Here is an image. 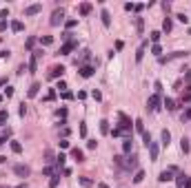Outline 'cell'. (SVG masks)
<instances>
[{"label":"cell","instance_id":"cell-26","mask_svg":"<svg viewBox=\"0 0 191 188\" xmlns=\"http://www.w3.org/2000/svg\"><path fill=\"white\" fill-rule=\"evenodd\" d=\"M65 159H67V157H65V155H62V153H60V155H58V157H56V164H58V173H60V168H62V166H65Z\"/></svg>","mask_w":191,"mask_h":188},{"label":"cell","instance_id":"cell-18","mask_svg":"<svg viewBox=\"0 0 191 188\" xmlns=\"http://www.w3.org/2000/svg\"><path fill=\"white\" fill-rule=\"evenodd\" d=\"M180 148H182V153H184V155L191 151V146H189V139H187V137H182V139H180Z\"/></svg>","mask_w":191,"mask_h":188},{"label":"cell","instance_id":"cell-17","mask_svg":"<svg viewBox=\"0 0 191 188\" xmlns=\"http://www.w3.org/2000/svg\"><path fill=\"white\" fill-rule=\"evenodd\" d=\"M160 137H162V144H164V146H169V142H171V133L164 128V131L160 133Z\"/></svg>","mask_w":191,"mask_h":188},{"label":"cell","instance_id":"cell-41","mask_svg":"<svg viewBox=\"0 0 191 188\" xmlns=\"http://www.w3.org/2000/svg\"><path fill=\"white\" fill-rule=\"evenodd\" d=\"M44 157H47L44 161H54V153L51 151H44Z\"/></svg>","mask_w":191,"mask_h":188},{"label":"cell","instance_id":"cell-35","mask_svg":"<svg viewBox=\"0 0 191 188\" xmlns=\"http://www.w3.org/2000/svg\"><path fill=\"white\" fill-rule=\"evenodd\" d=\"M151 53L160 58V53H162V49H160V44H153V46H151Z\"/></svg>","mask_w":191,"mask_h":188},{"label":"cell","instance_id":"cell-53","mask_svg":"<svg viewBox=\"0 0 191 188\" xmlns=\"http://www.w3.org/2000/svg\"><path fill=\"white\" fill-rule=\"evenodd\" d=\"M7 161V157H3V155H0V164H5Z\"/></svg>","mask_w":191,"mask_h":188},{"label":"cell","instance_id":"cell-51","mask_svg":"<svg viewBox=\"0 0 191 188\" xmlns=\"http://www.w3.org/2000/svg\"><path fill=\"white\" fill-rule=\"evenodd\" d=\"M7 137H9V135H3V137H0V146H3V144L7 142Z\"/></svg>","mask_w":191,"mask_h":188},{"label":"cell","instance_id":"cell-23","mask_svg":"<svg viewBox=\"0 0 191 188\" xmlns=\"http://www.w3.org/2000/svg\"><path fill=\"white\" fill-rule=\"evenodd\" d=\"M171 27H173V25H171V20H169V18H164V22H162V31H164V33H169Z\"/></svg>","mask_w":191,"mask_h":188},{"label":"cell","instance_id":"cell-49","mask_svg":"<svg viewBox=\"0 0 191 188\" xmlns=\"http://www.w3.org/2000/svg\"><path fill=\"white\" fill-rule=\"evenodd\" d=\"M80 184H82V186H91V181H89L87 177H80Z\"/></svg>","mask_w":191,"mask_h":188},{"label":"cell","instance_id":"cell-1","mask_svg":"<svg viewBox=\"0 0 191 188\" xmlns=\"http://www.w3.org/2000/svg\"><path fill=\"white\" fill-rule=\"evenodd\" d=\"M147 108H149L151 113L160 111V95H151V98L147 100Z\"/></svg>","mask_w":191,"mask_h":188},{"label":"cell","instance_id":"cell-22","mask_svg":"<svg viewBox=\"0 0 191 188\" xmlns=\"http://www.w3.org/2000/svg\"><path fill=\"white\" fill-rule=\"evenodd\" d=\"M40 44H42V46H49V44H54V38H51V36H42V38H40Z\"/></svg>","mask_w":191,"mask_h":188},{"label":"cell","instance_id":"cell-31","mask_svg":"<svg viewBox=\"0 0 191 188\" xmlns=\"http://www.w3.org/2000/svg\"><path fill=\"white\" fill-rule=\"evenodd\" d=\"M11 151L13 153H22V144L20 142H11Z\"/></svg>","mask_w":191,"mask_h":188},{"label":"cell","instance_id":"cell-10","mask_svg":"<svg viewBox=\"0 0 191 188\" xmlns=\"http://www.w3.org/2000/svg\"><path fill=\"white\" fill-rule=\"evenodd\" d=\"M145 51H147V42H142V44L138 46V53H136V62H140L142 58H145Z\"/></svg>","mask_w":191,"mask_h":188},{"label":"cell","instance_id":"cell-52","mask_svg":"<svg viewBox=\"0 0 191 188\" xmlns=\"http://www.w3.org/2000/svg\"><path fill=\"white\" fill-rule=\"evenodd\" d=\"M7 84V78H0V86H5Z\"/></svg>","mask_w":191,"mask_h":188},{"label":"cell","instance_id":"cell-5","mask_svg":"<svg viewBox=\"0 0 191 188\" xmlns=\"http://www.w3.org/2000/svg\"><path fill=\"white\" fill-rule=\"evenodd\" d=\"M62 75H65V66H62V64H56V66H51L49 78H62Z\"/></svg>","mask_w":191,"mask_h":188},{"label":"cell","instance_id":"cell-16","mask_svg":"<svg viewBox=\"0 0 191 188\" xmlns=\"http://www.w3.org/2000/svg\"><path fill=\"white\" fill-rule=\"evenodd\" d=\"M38 91H40V84L34 82V84L29 86V93H27V95H29V98H36V95H38Z\"/></svg>","mask_w":191,"mask_h":188},{"label":"cell","instance_id":"cell-56","mask_svg":"<svg viewBox=\"0 0 191 188\" xmlns=\"http://www.w3.org/2000/svg\"><path fill=\"white\" fill-rule=\"evenodd\" d=\"M187 80H189V82H191V71H189V73H187Z\"/></svg>","mask_w":191,"mask_h":188},{"label":"cell","instance_id":"cell-37","mask_svg":"<svg viewBox=\"0 0 191 188\" xmlns=\"http://www.w3.org/2000/svg\"><path fill=\"white\" fill-rule=\"evenodd\" d=\"M76 25H78V20H67V22H65V27H67V29H74Z\"/></svg>","mask_w":191,"mask_h":188},{"label":"cell","instance_id":"cell-28","mask_svg":"<svg viewBox=\"0 0 191 188\" xmlns=\"http://www.w3.org/2000/svg\"><path fill=\"white\" fill-rule=\"evenodd\" d=\"M127 166H129V168H136V166H138V157H136V155H131V157H129Z\"/></svg>","mask_w":191,"mask_h":188},{"label":"cell","instance_id":"cell-44","mask_svg":"<svg viewBox=\"0 0 191 188\" xmlns=\"http://www.w3.org/2000/svg\"><path fill=\"white\" fill-rule=\"evenodd\" d=\"M80 135H82V137H87V124H85V122L80 124Z\"/></svg>","mask_w":191,"mask_h":188},{"label":"cell","instance_id":"cell-20","mask_svg":"<svg viewBox=\"0 0 191 188\" xmlns=\"http://www.w3.org/2000/svg\"><path fill=\"white\" fill-rule=\"evenodd\" d=\"M58 181H60V173L51 175V181H49V188H58Z\"/></svg>","mask_w":191,"mask_h":188},{"label":"cell","instance_id":"cell-21","mask_svg":"<svg viewBox=\"0 0 191 188\" xmlns=\"http://www.w3.org/2000/svg\"><path fill=\"white\" fill-rule=\"evenodd\" d=\"M11 31H16V33L22 31V22H20V20H13V22H11Z\"/></svg>","mask_w":191,"mask_h":188},{"label":"cell","instance_id":"cell-55","mask_svg":"<svg viewBox=\"0 0 191 188\" xmlns=\"http://www.w3.org/2000/svg\"><path fill=\"white\" fill-rule=\"evenodd\" d=\"M98 188H109V186L107 184H98Z\"/></svg>","mask_w":191,"mask_h":188},{"label":"cell","instance_id":"cell-3","mask_svg":"<svg viewBox=\"0 0 191 188\" xmlns=\"http://www.w3.org/2000/svg\"><path fill=\"white\" fill-rule=\"evenodd\" d=\"M118 117H120V126H118V128H120L122 133L131 131V120H129V117H127L125 113H120V115H118Z\"/></svg>","mask_w":191,"mask_h":188},{"label":"cell","instance_id":"cell-46","mask_svg":"<svg viewBox=\"0 0 191 188\" xmlns=\"http://www.w3.org/2000/svg\"><path fill=\"white\" fill-rule=\"evenodd\" d=\"M87 148H89V151L96 148V139H89V142H87Z\"/></svg>","mask_w":191,"mask_h":188},{"label":"cell","instance_id":"cell-47","mask_svg":"<svg viewBox=\"0 0 191 188\" xmlns=\"http://www.w3.org/2000/svg\"><path fill=\"white\" fill-rule=\"evenodd\" d=\"M91 95H93V100H102V93H100V91H93Z\"/></svg>","mask_w":191,"mask_h":188},{"label":"cell","instance_id":"cell-7","mask_svg":"<svg viewBox=\"0 0 191 188\" xmlns=\"http://www.w3.org/2000/svg\"><path fill=\"white\" fill-rule=\"evenodd\" d=\"M93 71H96V69H93V66H89V64L80 66V75H82V78H91V75H93Z\"/></svg>","mask_w":191,"mask_h":188},{"label":"cell","instance_id":"cell-54","mask_svg":"<svg viewBox=\"0 0 191 188\" xmlns=\"http://www.w3.org/2000/svg\"><path fill=\"white\" fill-rule=\"evenodd\" d=\"M184 188H191V179H189V181H187V184H184Z\"/></svg>","mask_w":191,"mask_h":188},{"label":"cell","instance_id":"cell-33","mask_svg":"<svg viewBox=\"0 0 191 188\" xmlns=\"http://www.w3.org/2000/svg\"><path fill=\"white\" fill-rule=\"evenodd\" d=\"M160 36H162L160 31H151V42H153V44H158V40H160Z\"/></svg>","mask_w":191,"mask_h":188},{"label":"cell","instance_id":"cell-40","mask_svg":"<svg viewBox=\"0 0 191 188\" xmlns=\"http://www.w3.org/2000/svg\"><path fill=\"white\" fill-rule=\"evenodd\" d=\"M153 89H156V95H160V93H162V82H156Z\"/></svg>","mask_w":191,"mask_h":188},{"label":"cell","instance_id":"cell-19","mask_svg":"<svg viewBox=\"0 0 191 188\" xmlns=\"http://www.w3.org/2000/svg\"><path fill=\"white\" fill-rule=\"evenodd\" d=\"M89 13H91V5L89 2H82L80 5V16H89Z\"/></svg>","mask_w":191,"mask_h":188},{"label":"cell","instance_id":"cell-9","mask_svg":"<svg viewBox=\"0 0 191 188\" xmlns=\"http://www.w3.org/2000/svg\"><path fill=\"white\" fill-rule=\"evenodd\" d=\"M147 148H149V155H151V159L156 161V159H158V151H160V148H158V144H156V142H151Z\"/></svg>","mask_w":191,"mask_h":188},{"label":"cell","instance_id":"cell-57","mask_svg":"<svg viewBox=\"0 0 191 188\" xmlns=\"http://www.w3.org/2000/svg\"><path fill=\"white\" fill-rule=\"evenodd\" d=\"M18 188H25V186H18Z\"/></svg>","mask_w":191,"mask_h":188},{"label":"cell","instance_id":"cell-58","mask_svg":"<svg viewBox=\"0 0 191 188\" xmlns=\"http://www.w3.org/2000/svg\"><path fill=\"white\" fill-rule=\"evenodd\" d=\"M0 102H3V98H0Z\"/></svg>","mask_w":191,"mask_h":188},{"label":"cell","instance_id":"cell-30","mask_svg":"<svg viewBox=\"0 0 191 188\" xmlns=\"http://www.w3.org/2000/svg\"><path fill=\"white\" fill-rule=\"evenodd\" d=\"M136 29H138V33H142V29H145V22H142V18H136Z\"/></svg>","mask_w":191,"mask_h":188},{"label":"cell","instance_id":"cell-36","mask_svg":"<svg viewBox=\"0 0 191 188\" xmlns=\"http://www.w3.org/2000/svg\"><path fill=\"white\" fill-rule=\"evenodd\" d=\"M7 117H9V113H7V111H0V126L7 122Z\"/></svg>","mask_w":191,"mask_h":188},{"label":"cell","instance_id":"cell-15","mask_svg":"<svg viewBox=\"0 0 191 188\" xmlns=\"http://www.w3.org/2000/svg\"><path fill=\"white\" fill-rule=\"evenodd\" d=\"M36 69H38V58L31 53V58H29V73H36Z\"/></svg>","mask_w":191,"mask_h":188},{"label":"cell","instance_id":"cell-43","mask_svg":"<svg viewBox=\"0 0 191 188\" xmlns=\"http://www.w3.org/2000/svg\"><path fill=\"white\" fill-rule=\"evenodd\" d=\"M58 89L65 93V91H67V82H65V80H60V82H58Z\"/></svg>","mask_w":191,"mask_h":188},{"label":"cell","instance_id":"cell-32","mask_svg":"<svg viewBox=\"0 0 191 188\" xmlns=\"http://www.w3.org/2000/svg\"><path fill=\"white\" fill-rule=\"evenodd\" d=\"M133 124H136V131L138 133H145V124H142V120H136Z\"/></svg>","mask_w":191,"mask_h":188},{"label":"cell","instance_id":"cell-14","mask_svg":"<svg viewBox=\"0 0 191 188\" xmlns=\"http://www.w3.org/2000/svg\"><path fill=\"white\" fill-rule=\"evenodd\" d=\"M100 18H102V25H105V27H109V25H111V13H109L107 9H102Z\"/></svg>","mask_w":191,"mask_h":188},{"label":"cell","instance_id":"cell-39","mask_svg":"<svg viewBox=\"0 0 191 188\" xmlns=\"http://www.w3.org/2000/svg\"><path fill=\"white\" fill-rule=\"evenodd\" d=\"M176 18H178V20H180V22H182V25H187V22H189V18H187V16H184V13H178V16H176Z\"/></svg>","mask_w":191,"mask_h":188},{"label":"cell","instance_id":"cell-27","mask_svg":"<svg viewBox=\"0 0 191 188\" xmlns=\"http://www.w3.org/2000/svg\"><path fill=\"white\" fill-rule=\"evenodd\" d=\"M100 133H102V135H107V133H109V122H107V120H102V122H100Z\"/></svg>","mask_w":191,"mask_h":188},{"label":"cell","instance_id":"cell-2","mask_svg":"<svg viewBox=\"0 0 191 188\" xmlns=\"http://www.w3.org/2000/svg\"><path fill=\"white\" fill-rule=\"evenodd\" d=\"M62 20H65V11H62V9H56V11L51 13V20H49V22H51V27H58Z\"/></svg>","mask_w":191,"mask_h":188},{"label":"cell","instance_id":"cell-38","mask_svg":"<svg viewBox=\"0 0 191 188\" xmlns=\"http://www.w3.org/2000/svg\"><path fill=\"white\" fill-rule=\"evenodd\" d=\"M34 44H36V38H34V36L27 38V49H34Z\"/></svg>","mask_w":191,"mask_h":188},{"label":"cell","instance_id":"cell-13","mask_svg":"<svg viewBox=\"0 0 191 188\" xmlns=\"http://www.w3.org/2000/svg\"><path fill=\"white\" fill-rule=\"evenodd\" d=\"M189 181V177L184 175V173H178V177H176V184H178V188H184V184Z\"/></svg>","mask_w":191,"mask_h":188},{"label":"cell","instance_id":"cell-50","mask_svg":"<svg viewBox=\"0 0 191 188\" xmlns=\"http://www.w3.org/2000/svg\"><path fill=\"white\" fill-rule=\"evenodd\" d=\"M60 148H69V142H67V139H60Z\"/></svg>","mask_w":191,"mask_h":188},{"label":"cell","instance_id":"cell-45","mask_svg":"<svg viewBox=\"0 0 191 188\" xmlns=\"http://www.w3.org/2000/svg\"><path fill=\"white\" fill-rule=\"evenodd\" d=\"M5 95H7V98L13 95V86H7V89H5Z\"/></svg>","mask_w":191,"mask_h":188},{"label":"cell","instance_id":"cell-48","mask_svg":"<svg viewBox=\"0 0 191 188\" xmlns=\"http://www.w3.org/2000/svg\"><path fill=\"white\" fill-rule=\"evenodd\" d=\"M25 113H27V106H25V102L20 104V117H25Z\"/></svg>","mask_w":191,"mask_h":188},{"label":"cell","instance_id":"cell-6","mask_svg":"<svg viewBox=\"0 0 191 188\" xmlns=\"http://www.w3.org/2000/svg\"><path fill=\"white\" fill-rule=\"evenodd\" d=\"M74 46H76V42L71 40V42H65L62 46H60V55H69L71 51H74Z\"/></svg>","mask_w":191,"mask_h":188},{"label":"cell","instance_id":"cell-11","mask_svg":"<svg viewBox=\"0 0 191 188\" xmlns=\"http://www.w3.org/2000/svg\"><path fill=\"white\" fill-rule=\"evenodd\" d=\"M71 157H74L76 161H85V153L80 148H71Z\"/></svg>","mask_w":191,"mask_h":188},{"label":"cell","instance_id":"cell-42","mask_svg":"<svg viewBox=\"0 0 191 188\" xmlns=\"http://www.w3.org/2000/svg\"><path fill=\"white\" fill-rule=\"evenodd\" d=\"M184 120H191V108H187V111L182 113V122H184Z\"/></svg>","mask_w":191,"mask_h":188},{"label":"cell","instance_id":"cell-24","mask_svg":"<svg viewBox=\"0 0 191 188\" xmlns=\"http://www.w3.org/2000/svg\"><path fill=\"white\" fill-rule=\"evenodd\" d=\"M164 106H167V111H176V102H173L171 98H167V100H164Z\"/></svg>","mask_w":191,"mask_h":188},{"label":"cell","instance_id":"cell-29","mask_svg":"<svg viewBox=\"0 0 191 188\" xmlns=\"http://www.w3.org/2000/svg\"><path fill=\"white\" fill-rule=\"evenodd\" d=\"M142 179H145V171H138V173H136V177H133V184H140Z\"/></svg>","mask_w":191,"mask_h":188},{"label":"cell","instance_id":"cell-25","mask_svg":"<svg viewBox=\"0 0 191 188\" xmlns=\"http://www.w3.org/2000/svg\"><path fill=\"white\" fill-rule=\"evenodd\" d=\"M122 151H125L127 155L131 153V139H129V137H127V139H125V142H122Z\"/></svg>","mask_w":191,"mask_h":188},{"label":"cell","instance_id":"cell-4","mask_svg":"<svg viewBox=\"0 0 191 188\" xmlns=\"http://www.w3.org/2000/svg\"><path fill=\"white\" fill-rule=\"evenodd\" d=\"M13 173H16L18 177H27L31 171H29V166H22V164H16V166H13Z\"/></svg>","mask_w":191,"mask_h":188},{"label":"cell","instance_id":"cell-12","mask_svg":"<svg viewBox=\"0 0 191 188\" xmlns=\"http://www.w3.org/2000/svg\"><path fill=\"white\" fill-rule=\"evenodd\" d=\"M42 11V5H31V7H27V16H36V13H40Z\"/></svg>","mask_w":191,"mask_h":188},{"label":"cell","instance_id":"cell-34","mask_svg":"<svg viewBox=\"0 0 191 188\" xmlns=\"http://www.w3.org/2000/svg\"><path fill=\"white\" fill-rule=\"evenodd\" d=\"M142 139H145V146H149V144H151V133L145 131V133H142Z\"/></svg>","mask_w":191,"mask_h":188},{"label":"cell","instance_id":"cell-8","mask_svg":"<svg viewBox=\"0 0 191 188\" xmlns=\"http://www.w3.org/2000/svg\"><path fill=\"white\" fill-rule=\"evenodd\" d=\"M173 179V173L169 171V168H167V171H162L160 175H158V181H171Z\"/></svg>","mask_w":191,"mask_h":188}]
</instances>
